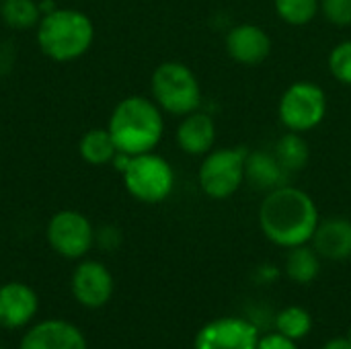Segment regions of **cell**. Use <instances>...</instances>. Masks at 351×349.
<instances>
[{
	"instance_id": "1",
	"label": "cell",
	"mask_w": 351,
	"mask_h": 349,
	"mask_svg": "<svg viewBox=\"0 0 351 349\" xmlns=\"http://www.w3.org/2000/svg\"><path fill=\"white\" fill-rule=\"evenodd\" d=\"M319 222L321 216L313 195L290 183L267 191L259 206V228L263 237L282 249L308 245Z\"/></svg>"
},
{
	"instance_id": "2",
	"label": "cell",
	"mask_w": 351,
	"mask_h": 349,
	"mask_svg": "<svg viewBox=\"0 0 351 349\" xmlns=\"http://www.w3.org/2000/svg\"><path fill=\"white\" fill-rule=\"evenodd\" d=\"M107 130L119 152L130 156L152 152L165 136L162 109L152 101V97L130 95L111 111Z\"/></svg>"
},
{
	"instance_id": "3",
	"label": "cell",
	"mask_w": 351,
	"mask_h": 349,
	"mask_svg": "<svg viewBox=\"0 0 351 349\" xmlns=\"http://www.w3.org/2000/svg\"><path fill=\"white\" fill-rule=\"evenodd\" d=\"M95 41L90 16L76 8H56L37 23V45L53 62H74L82 58Z\"/></svg>"
},
{
	"instance_id": "4",
	"label": "cell",
	"mask_w": 351,
	"mask_h": 349,
	"mask_svg": "<svg viewBox=\"0 0 351 349\" xmlns=\"http://www.w3.org/2000/svg\"><path fill=\"white\" fill-rule=\"evenodd\" d=\"M152 101L162 113L185 117L202 107L204 93L195 72L177 60L162 62L154 68L150 78Z\"/></svg>"
},
{
	"instance_id": "5",
	"label": "cell",
	"mask_w": 351,
	"mask_h": 349,
	"mask_svg": "<svg viewBox=\"0 0 351 349\" xmlns=\"http://www.w3.org/2000/svg\"><path fill=\"white\" fill-rule=\"evenodd\" d=\"M125 191L140 204H162L175 189V171L171 163L152 152L132 156L121 173Z\"/></svg>"
},
{
	"instance_id": "6",
	"label": "cell",
	"mask_w": 351,
	"mask_h": 349,
	"mask_svg": "<svg viewBox=\"0 0 351 349\" xmlns=\"http://www.w3.org/2000/svg\"><path fill=\"white\" fill-rule=\"evenodd\" d=\"M247 154V146H226L214 148L202 156L204 160L197 169V183L204 195L216 202L232 197L245 185Z\"/></svg>"
},
{
	"instance_id": "7",
	"label": "cell",
	"mask_w": 351,
	"mask_h": 349,
	"mask_svg": "<svg viewBox=\"0 0 351 349\" xmlns=\"http://www.w3.org/2000/svg\"><path fill=\"white\" fill-rule=\"evenodd\" d=\"M327 93L313 80L292 82L280 97L278 117L288 132L306 134L327 117Z\"/></svg>"
},
{
	"instance_id": "8",
	"label": "cell",
	"mask_w": 351,
	"mask_h": 349,
	"mask_svg": "<svg viewBox=\"0 0 351 349\" xmlns=\"http://www.w3.org/2000/svg\"><path fill=\"white\" fill-rule=\"evenodd\" d=\"M95 234L97 230L93 228L90 220L78 210L56 212L45 230L49 247L66 259L84 257L95 245Z\"/></svg>"
},
{
	"instance_id": "9",
	"label": "cell",
	"mask_w": 351,
	"mask_h": 349,
	"mask_svg": "<svg viewBox=\"0 0 351 349\" xmlns=\"http://www.w3.org/2000/svg\"><path fill=\"white\" fill-rule=\"evenodd\" d=\"M259 333L253 323L239 317H222L204 325L193 349H257Z\"/></svg>"
},
{
	"instance_id": "10",
	"label": "cell",
	"mask_w": 351,
	"mask_h": 349,
	"mask_svg": "<svg viewBox=\"0 0 351 349\" xmlns=\"http://www.w3.org/2000/svg\"><path fill=\"white\" fill-rule=\"evenodd\" d=\"M224 47L230 60L243 66H259L271 56V37L269 33L253 23L234 25L226 37Z\"/></svg>"
},
{
	"instance_id": "11",
	"label": "cell",
	"mask_w": 351,
	"mask_h": 349,
	"mask_svg": "<svg viewBox=\"0 0 351 349\" xmlns=\"http://www.w3.org/2000/svg\"><path fill=\"white\" fill-rule=\"evenodd\" d=\"M72 294L86 309H101L113 296V276L101 261H82L72 274Z\"/></svg>"
},
{
	"instance_id": "12",
	"label": "cell",
	"mask_w": 351,
	"mask_h": 349,
	"mask_svg": "<svg viewBox=\"0 0 351 349\" xmlns=\"http://www.w3.org/2000/svg\"><path fill=\"white\" fill-rule=\"evenodd\" d=\"M19 349H86V339L72 323L51 319L33 325Z\"/></svg>"
},
{
	"instance_id": "13",
	"label": "cell",
	"mask_w": 351,
	"mask_h": 349,
	"mask_svg": "<svg viewBox=\"0 0 351 349\" xmlns=\"http://www.w3.org/2000/svg\"><path fill=\"white\" fill-rule=\"evenodd\" d=\"M39 306L35 290L23 282H8L0 286V325L19 329L31 323Z\"/></svg>"
},
{
	"instance_id": "14",
	"label": "cell",
	"mask_w": 351,
	"mask_h": 349,
	"mask_svg": "<svg viewBox=\"0 0 351 349\" xmlns=\"http://www.w3.org/2000/svg\"><path fill=\"white\" fill-rule=\"evenodd\" d=\"M311 245L327 261L351 259V220L346 216H331L319 222Z\"/></svg>"
},
{
	"instance_id": "15",
	"label": "cell",
	"mask_w": 351,
	"mask_h": 349,
	"mask_svg": "<svg viewBox=\"0 0 351 349\" xmlns=\"http://www.w3.org/2000/svg\"><path fill=\"white\" fill-rule=\"evenodd\" d=\"M179 150L189 156H206L216 144V123L206 111H193L181 119L175 132Z\"/></svg>"
},
{
	"instance_id": "16",
	"label": "cell",
	"mask_w": 351,
	"mask_h": 349,
	"mask_svg": "<svg viewBox=\"0 0 351 349\" xmlns=\"http://www.w3.org/2000/svg\"><path fill=\"white\" fill-rule=\"evenodd\" d=\"M290 173L280 165L274 152L267 150H249L245 163V183L257 191H274L288 185Z\"/></svg>"
},
{
	"instance_id": "17",
	"label": "cell",
	"mask_w": 351,
	"mask_h": 349,
	"mask_svg": "<svg viewBox=\"0 0 351 349\" xmlns=\"http://www.w3.org/2000/svg\"><path fill=\"white\" fill-rule=\"evenodd\" d=\"M321 274V255L315 251V247L298 245L288 249L286 257V276L294 284H313Z\"/></svg>"
},
{
	"instance_id": "18",
	"label": "cell",
	"mask_w": 351,
	"mask_h": 349,
	"mask_svg": "<svg viewBox=\"0 0 351 349\" xmlns=\"http://www.w3.org/2000/svg\"><path fill=\"white\" fill-rule=\"evenodd\" d=\"M78 154L86 165L103 167V165H111L113 156L117 154V146L107 128H93L80 138Z\"/></svg>"
},
{
	"instance_id": "19",
	"label": "cell",
	"mask_w": 351,
	"mask_h": 349,
	"mask_svg": "<svg viewBox=\"0 0 351 349\" xmlns=\"http://www.w3.org/2000/svg\"><path fill=\"white\" fill-rule=\"evenodd\" d=\"M274 154H276V158L280 160V165L290 175L304 171L306 165H308V160H311L308 142L298 132H286V134H282L278 138L276 146H274Z\"/></svg>"
},
{
	"instance_id": "20",
	"label": "cell",
	"mask_w": 351,
	"mask_h": 349,
	"mask_svg": "<svg viewBox=\"0 0 351 349\" xmlns=\"http://www.w3.org/2000/svg\"><path fill=\"white\" fill-rule=\"evenodd\" d=\"M0 19L6 27L25 31L37 27L41 19L37 0H0Z\"/></svg>"
},
{
	"instance_id": "21",
	"label": "cell",
	"mask_w": 351,
	"mask_h": 349,
	"mask_svg": "<svg viewBox=\"0 0 351 349\" xmlns=\"http://www.w3.org/2000/svg\"><path fill=\"white\" fill-rule=\"evenodd\" d=\"M274 8L286 25L304 27L321 12V0H274Z\"/></svg>"
},
{
	"instance_id": "22",
	"label": "cell",
	"mask_w": 351,
	"mask_h": 349,
	"mask_svg": "<svg viewBox=\"0 0 351 349\" xmlns=\"http://www.w3.org/2000/svg\"><path fill=\"white\" fill-rule=\"evenodd\" d=\"M276 329H278V333L286 335L288 339L300 341L311 333L313 319H311L308 311H304L302 306H288V309L278 313Z\"/></svg>"
},
{
	"instance_id": "23",
	"label": "cell",
	"mask_w": 351,
	"mask_h": 349,
	"mask_svg": "<svg viewBox=\"0 0 351 349\" xmlns=\"http://www.w3.org/2000/svg\"><path fill=\"white\" fill-rule=\"evenodd\" d=\"M327 66L331 76L343 84V86H351V39L339 41L327 58Z\"/></svg>"
},
{
	"instance_id": "24",
	"label": "cell",
	"mask_w": 351,
	"mask_h": 349,
	"mask_svg": "<svg viewBox=\"0 0 351 349\" xmlns=\"http://www.w3.org/2000/svg\"><path fill=\"white\" fill-rule=\"evenodd\" d=\"M321 14L335 27H351V0H321Z\"/></svg>"
},
{
	"instance_id": "25",
	"label": "cell",
	"mask_w": 351,
	"mask_h": 349,
	"mask_svg": "<svg viewBox=\"0 0 351 349\" xmlns=\"http://www.w3.org/2000/svg\"><path fill=\"white\" fill-rule=\"evenodd\" d=\"M95 241H97L103 249L113 251V249H117L119 243H121V232H119L115 226H103L101 230H97Z\"/></svg>"
},
{
	"instance_id": "26",
	"label": "cell",
	"mask_w": 351,
	"mask_h": 349,
	"mask_svg": "<svg viewBox=\"0 0 351 349\" xmlns=\"http://www.w3.org/2000/svg\"><path fill=\"white\" fill-rule=\"evenodd\" d=\"M257 349H298L294 339H288L282 333H269L265 337H259Z\"/></svg>"
},
{
	"instance_id": "27",
	"label": "cell",
	"mask_w": 351,
	"mask_h": 349,
	"mask_svg": "<svg viewBox=\"0 0 351 349\" xmlns=\"http://www.w3.org/2000/svg\"><path fill=\"white\" fill-rule=\"evenodd\" d=\"M323 349H351V341L348 337H335V339L327 341Z\"/></svg>"
},
{
	"instance_id": "28",
	"label": "cell",
	"mask_w": 351,
	"mask_h": 349,
	"mask_svg": "<svg viewBox=\"0 0 351 349\" xmlns=\"http://www.w3.org/2000/svg\"><path fill=\"white\" fill-rule=\"evenodd\" d=\"M58 6H56V2L53 0H39V10H41V16L43 14H47V12H51V10H56Z\"/></svg>"
},
{
	"instance_id": "29",
	"label": "cell",
	"mask_w": 351,
	"mask_h": 349,
	"mask_svg": "<svg viewBox=\"0 0 351 349\" xmlns=\"http://www.w3.org/2000/svg\"><path fill=\"white\" fill-rule=\"evenodd\" d=\"M346 337H348V339L351 341V327H350V331H348V335H346Z\"/></svg>"
},
{
	"instance_id": "30",
	"label": "cell",
	"mask_w": 351,
	"mask_h": 349,
	"mask_svg": "<svg viewBox=\"0 0 351 349\" xmlns=\"http://www.w3.org/2000/svg\"><path fill=\"white\" fill-rule=\"evenodd\" d=\"M350 175H351V171H350Z\"/></svg>"
},
{
	"instance_id": "31",
	"label": "cell",
	"mask_w": 351,
	"mask_h": 349,
	"mask_svg": "<svg viewBox=\"0 0 351 349\" xmlns=\"http://www.w3.org/2000/svg\"><path fill=\"white\" fill-rule=\"evenodd\" d=\"M0 349H4V348H0Z\"/></svg>"
}]
</instances>
